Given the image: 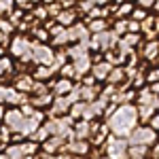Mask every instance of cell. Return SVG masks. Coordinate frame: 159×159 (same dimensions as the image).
<instances>
[{"label":"cell","instance_id":"obj_13","mask_svg":"<svg viewBox=\"0 0 159 159\" xmlns=\"http://www.w3.org/2000/svg\"><path fill=\"white\" fill-rule=\"evenodd\" d=\"M72 81L70 79H64L61 76L57 83H53V96H68V91L72 89Z\"/></svg>","mask_w":159,"mask_h":159},{"label":"cell","instance_id":"obj_17","mask_svg":"<svg viewBox=\"0 0 159 159\" xmlns=\"http://www.w3.org/2000/svg\"><path fill=\"white\" fill-rule=\"evenodd\" d=\"M32 85H34V79H32V76H21V79L17 81V91L30 93V91H32Z\"/></svg>","mask_w":159,"mask_h":159},{"label":"cell","instance_id":"obj_14","mask_svg":"<svg viewBox=\"0 0 159 159\" xmlns=\"http://www.w3.org/2000/svg\"><path fill=\"white\" fill-rule=\"evenodd\" d=\"M72 66H74V70H76V76H83L85 72H89V68H91V60H89V55H83V57L74 60Z\"/></svg>","mask_w":159,"mask_h":159},{"label":"cell","instance_id":"obj_39","mask_svg":"<svg viewBox=\"0 0 159 159\" xmlns=\"http://www.w3.org/2000/svg\"><path fill=\"white\" fill-rule=\"evenodd\" d=\"M72 159H83V157H72Z\"/></svg>","mask_w":159,"mask_h":159},{"label":"cell","instance_id":"obj_7","mask_svg":"<svg viewBox=\"0 0 159 159\" xmlns=\"http://www.w3.org/2000/svg\"><path fill=\"white\" fill-rule=\"evenodd\" d=\"M89 148H91V144H89L87 140H70V142L64 144V151L70 153V155H76V157L89 155Z\"/></svg>","mask_w":159,"mask_h":159},{"label":"cell","instance_id":"obj_8","mask_svg":"<svg viewBox=\"0 0 159 159\" xmlns=\"http://www.w3.org/2000/svg\"><path fill=\"white\" fill-rule=\"evenodd\" d=\"M68 108H70V102L66 96H53V102H51V117H64L68 115Z\"/></svg>","mask_w":159,"mask_h":159},{"label":"cell","instance_id":"obj_33","mask_svg":"<svg viewBox=\"0 0 159 159\" xmlns=\"http://www.w3.org/2000/svg\"><path fill=\"white\" fill-rule=\"evenodd\" d=\"M155 4V0H138V7L140 9H151Z\"/></svg>","mask_w":159,"mask_h":159},{"label":"cell","instance_id":"obj_31","mask_svg":"<svg viewBox=\"0 0 159 159\" xmlns=\"http://www.w3.org/2000/svg\"><path fill=\"white\" fill-rule=\"evenodd\" d=\"M34 17H36V19H47V9H45V7L34 9Z\"/></svg>","mask_w":159,"mask_h":159},{"label":"cell","instance_id":"obj_29","mask_svg":"<svg viewBox=\"0 0 159 159\" xmlns=\"http://www.w3.org/2000/svg\"><path fill=\"white\" fill-rule=\"evenodd\" d=\"M132 15H134V21H138V24H140V21H142V19L147 17L144 9H134V11H132Z\"/></svg>","mask_w":159,"mask_h":159},{"label":"cell","instance_id":"obj_10","mask_svg":"<svg viewBox=\"0 0 159 159\" xmlns=\"http://www.w3.org/2000/svg\"><path fill=\"white\" fill-rule=\"evenodd\" d=\"M112 70V66H110L108 61H96L93 66H91V76L96 79V81H106V76H108V72Z\"/></svg>","mask_w":159,"mask_h":159},{"label":"cell","instance_id":"obj_27","mask_svg":"<svg viewBox=\"0 0 159 159\" xmlns=\"http://www.w3.org/2000/svg\"><path fill=\"white\" fill-rule=\"evenodd\" d=\"M13 2L15 0H0V13H11L13 11Z\"/></svg>","mask_w":159,"mask_h":159},{"label":"cell","instance_id":"obj_15","mask_svg":"<svg viewBox=\"0 0 159 159\" xmlns=\"http://www.w3.org/2000/svg\"><path fill=\"white\" fill-rule=\"evenodd\" d=\"M74 19H76V15H74V11H70V9L60 11V13H57V17H55V21H57L61 28H66V25L74 24Z\"/></svg>","mask_w":159,"mask_h":159},{"label":"cell","instance_id":"obj_1","mask_svg":"<svg viewBox=\"0 0 159 159\" xmlns=\"http://www.w3.org/2000/svg\"><path fill=\"white\" fill-rule=\"evenodd\" d=\"M136 123H138L136 106L123 104V106H117V110L108 117V129L119 138H127L134 132V127H138Z\"/></svg>","mask_w":159,"mask_h":159},{"label":"cell","instance_id":"obj_30","mask_svg":"<svg viewBox=\"0 0 159 159\" xmlns=\"http://www.w3.org/2000/svg\"><path fill=\"white\" fill-rule=\"evenodd\" d=\"M115 32H117V34H125V32H127V28H125V19H119V21H117V25H115Z\"/></svg>","mask_w":159,"mask_h":159},{"label":"cell","instance_id":"obj_35","mask_svg":"<svg viewBox=\"0 0 159 159\" xmlns=\"http://www.w3.org/2000/svg\"><path fill=\"white\" fill-rule=\"evenodd\" d=\"M7 89H9V87L0 85V102H2V100H4V93H7Z\"/></svg>","mask_w":159,"mask_h":159},{"label":"cell","instance_id":"obj_6","mask_svg":"<svg viewBox=\"0 0 159 159\" xmlns=\"http://www.w3.org/2000/svg\"><path fill=\"white\" fill-rule=\"evenodd\" d=\"M24 115H21V110L19 108H11L4 112V123H7V129L13 132V134H17L19 129H21V123H24Z\"/></svg>","mask_w":159,"mask_h":159},{"label":"cell","instance_id":"obj_16","mask_svg":"<svg viewBox=\"0 0 159 159\" xmlns=\"http://www.w3.org/2000/svg\"><path fill=\"white\" fill-rule=\"evenodd\" d=\"M123 79H125V68H112L106 76V81H108L110 85H117V83H121Z\"/></svg>","mask_w":159,"mask_h":159},{"label":"cell","instance_id":"obj_19","mask_svg":"<svg viewBox=\"0 0 159 159\" xmlns=\"http://www.w3.org/2000/svg\"><path fill=\"white\" fill-rule=\"evenodd\" d=\"M51 74H53V70H51L49 66H38L36 72H34V79H38V81H49Z\"/></svg>","mask_w":159,"mask_h":159},{"label":"cell","instance_id":"obj_20","mask_svg":"<svg viewBox=\"0 0 159 159\" xmlns=\"http://www.w3.org/2000/svg\"><path fill=\"white\" fill-rule=\"evenodd\" d=\"M157 51H159V43L157 40H151L147 45V49H144V57L147 60H155L157 57Z\"/></svg>","mask_w":159,"mask_h":159},{"label":"cell","instance_id":"obj_5","mask_svg":"<svg viewBox=\"0 0 159 159\" xmlns=\"http://www.w3.org/2000/svg\"><path fill=\"white\" fill-rule=\"evenodd\" d=\"M55 57V53L51 47L47 45H32V60L36 61L38 66H51V61Z\"/></svg>","mask_w":159,"mask_h":159},{"label":"cell","instance_id":"obj_38","mask_svg":"<svg viewBox=\"0 0 159 159\" xmlns=\"http://www.w3.org/2000/svg\"><path fill=\"white\" fill-rule=\"evenodd\" d=\"M45 2H47V4H53V2H55V0H45Z\"/></svg>","mask_w":159,"mask_h":159},{"label":"cell","instance_id":"obj_3","mask_svg":"<svg viewBox=\"0 0 159 159\" xmlns=\"http://www.w3.org/2000/svg\"><path fill=\"white\" fill-rule=\"evenodd\" d=\"M127 147H129V142L125 140V138H119V136H112L108 140V144L104 147V157L108 159H127Z\"/></svg>","mask_w":159,"mask_h":159},{"label":"cell","instance_id":"obj_34","mask_svg":"<svg viewBox=\"0 0 159 159\" xmlns=\"http://www.w3.org/2000/svg\"><path fill=\"white\" fill-rule=\"evenodd\" d=\"M17 2H19L21 7H25V9H28V4H32V2H38V0H17Z\"/></svg>","mask_w":159,"mask_h":159},{"label":"cell","instance_id":"obj_12","mask_svg":"<svg viewBox=\"0 0 159 159\" xmlns=\"http://www.w3.org/2000/svg\"><path fill=\"white\" fill-rule=\"evenodd\" d=\"M148 148L142 144H129L127 147V159H148Z\"/></svg>","mask_w":159,"mask_h":159},{"label":"cell","instance_id":"obj_4","mask_svg":"<svg viewBox=\"0 0 159 159\" xmlns=\"http://www.w3.org/2000/svg\"><path fill=\"white\" fill-rule=\"evenodd\" d=\"M11 53L15 57L24 61H30L32 60V43L24 36H15L13 38V45H11Z\"/></svg>","mask_w":159,"mask_h":159},{"label":"cell","instance_id":"obj_36","mask_svg":"<svg viewBox=\"0 0 159 159\" xmlns=\"http://www.w3.org/2000/svg\"><path fill=\"white\" fill-rule=\"evenodd\" d=\"M60 4H61V7H72L74 0H60Z\"/></svg>","mask_w":159,"mask_h":159},{"label":"cell","instance_id":"obj_18","mask_svg":"<svg viewBox=\"0 0 159 159\" xmlns=\"http://www.w3.org/2000/svg\"><path fill=\"white\" fill-rule=\"evenodd\" d=\"M87 30L89 32H93V34H100V32H106V21L104 19H91L89 24H87Z\"/></svg>","mask_w":159,"mask_h":159},{"label":"cell","instance_id":"obj_37","mask_svg":"<svg viewBox=\"0 0 159 159\" xmlns=\"http://www.w3.org/2000/svg\"><path fill=\"white\" fill-rule=\"evenodd\" d=\"M4 112H7V110H4V104H0V121L4 119Z\"/></svg>","mask_w":159,"mask_h":159},{"label":"cell","instance_id":"obj_21","mask_svg":"<svg viewBox=\"0 0 159 159\" xmlns=\"http://www.w3.org/2000/svg\"><path fill=\"white\" fill-rule=\"evenodd\" d=\"M60 74L61 76H64V79H79V76H76V70H74V66L72 64H64V66H61L60 68Z\"/></svg>","mask_w":159,"mask_h":159},{"label":"cell","instance_id":"obj_25","mask_svg":"<svg viewBox=\"0 0 159 159\" xmlns=\"http://www.w3.org/2000/svg\"><path fill=\"white\" fill-rule=\"evenodd\" d=\"M11 32H13V24L9 19H2V17H0V34H7V36H9Z\"/></svg>","mask_w":159,"mask_h":159},{"label":"cell","instance_id":"obj_26","mask_svg":"<svg viewBox=\"0 0 159 159\" xmlns=\"http://www.w3.org/2000/svg\"><path fill=\"white\" fill-rule=\"evenodd\" d=\"M45 9H47V15H51V17H57V13L61 11V7L57 4V2H53V4H47Z\"/></svg>","mask_w":159,"mask_h":159},{"label":"cell","instance_id":"obj_2","mask_svg":"<svg viewBox=\"0 0 159 159\" xmlns=\"http://www.w3.org/2000/svg\"><path fill=\"white\" fill-rule=\"evenodd\" d=\"M129 144H142V147H153L157 142V132L151 127V125H140V127H134V132L127 136Z\"/></svg>","mask_w":159,"mask_h":159},{"label":"cell","instance_id":"obj_24","mask_svg":"<svg viewBox=\"0 0 159 159\" xmlns=\"http://www.w3.org/2000/svg\"><path fill=\"white\" fill-rule=\"evenodd\" d=\"M115 11H117V15H119V17H123V15H129V13L134 11V7H132L129 2H121V4H119Z\"/></svg>","mask_w":159,"mask_h":159},{"label":"cell","instance_id":"obj_23","mask_svg":"<svg viewBox=\"0 0 159 159\" xmlns=\"http://www.w3.org/2000/svg\"><path fill=\"white\" fill-rule=\"evenodd\" d=\"M51 102H53V96H51V93H43V96H38V98H34V102H32V106H49Z\"/></svg>","mask_w":159,"mask_h":159},{"label":"cell","instance_id":"obj_22","mask_svg":"<svg viewBox=\"0 0 159 159\" xmlns=\"http://www.w3.org/2000/svg\"><path fill=\"white\" fill-rule=\"evenodd\" d=\"M55 47H64V45H68L70 40H68V34H66V28L61 30V32H57L55 36H53V40H51Z\"/></svg>","mask_w":159,"mask_h":159},{"label":"cell","instance_id":"obj_40","mask_svg":"<svg viewBox=\"0 0 159 159\" xmlns=\"http://www.w3.org/2000/svg\"><path fill=\"white\" fill-rule=\"evenodd\" d=\"M0 74H2V70H0Z\"/></svg>","mask_w":159,"mask_h":159},{"label":"cell","instance_id":"obj_9","mask_svg":"<svg viewBox=\"0 0 159 159\" xmlns=\"http://www.w3.org/2000/svg\"><path fill=\"white\" fill-rule=\"evenodd\" d=\"M64 138L61 136H49L45 142H40V147H43V151H45V155H55V153H60V151H64Z\"/></svg>","mask_w":159,"mask_h":159},{"label":"cell","instance_id":"obj_28","mask_svg":"<svg viewBox=\"0 0 159 159\" xmlns=\"http://www.w3.org/2000/svg\"><path fill=\"white\" fill-rule=\"evenodd\" d=\"M34 36L40 38V40H49V32L45 28H34Z\"/></svg>","mask_w":159,"mask_h":159},{"label":"cell","instance_id":"obj_32","mask_svg":"<svg viewBox=\"0 0 159 159\" xmlns=\"http://www.w3.org/2000/svg\"><path fill=\"white\" fill-rule=\"evenodd\" d=\"M148 121H151V127H153L155 132H159V112H155V115H153Z\"/></svg>","mask_w":159,"mask_h":159},{"label":"cell","instance_id":"obj_11","mask_svg":"<svg viewBox=\"0 0 159 159\" xmlns=\"http://www.w3.org/2000/svg\"><path fill=\"white\" fill-rule=\"evenodd\" d=\"M4 104H11V106H15V104H25V93H21V91H17V89H7V93H4V100H2Z\"/></svg>","mask_w":159,"mask_h":159}]
</instances>
